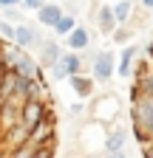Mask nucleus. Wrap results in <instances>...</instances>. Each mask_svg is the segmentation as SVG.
<instances>
[{"instance_id":"obj_1","label":"nucleus","mask_w":153,"mask_h":158,"mask_svg":"<svg viewBox=\"0 0 153 158\" xmlns=\"http://www.w3.org/2000/svg\"><path fill=\"white\" fill-rule=\"evenodd\" d=\"M130 122L142 124L153 135V93H133L130 96Z\"/></svg>"},{"instance_id":"obj_2","label":"nucleus","mask_w":153,"mask_h":158,"mask_svg":"<svg viewBox=\"0 0 153 158\" xmlns=\"http://www.w3.org/2000/svg\"><path fill=\"white\" fill-rule=\"evenodd\" d=\"M119 110H122V102L113 93H105L99 99H94V105H91V122H99V124L116 122V118H119Z\"/></svg>"},{"instance_id":"obj_3","label":"nucleus","mask_w":153,"mask_h":158,"mask_svg":"<svg viewBox=\"0 0 153 158\" xmlns=\"http://www.w3.org/2000/svg\"><path fill=\"white\" fill-rule=\"evenodd\" d=\"M113 68H116V54L108 51V48H99L91 59V79L94 82H111Z\"/></svg>"},{"instance_id":"obj_4","label":"nucleus","mask_w":153,"mask_h":158,"mask_svg":"<svg viewBox=\"0 0 153 158\" xmlns=\"http://www.w3.org/2000/svg\"><path fill=\"white\" fill-rule=\"evenodd\" d=\"M11 43L14 45H20L23 51H37V45L43 43V34L37 31L34 26H28V23H17L14 26V34H11Z\"/></svg>"},{"instance_id":"obj_5","label":"nucleus","mask_w":153,"mask_h":158,"mask_svg":"<svg viewBox=\"0 0 153 158\" xmlns=\"http://www.w3.org/2000/svg\"><path fill=\"white\" fill-rule=\"evenodd\" d=\"M60 54H63V45L57 43V37L43 40V43L37 45V65H40V68H48V65H54L57 59H60Z\"/></svg>"},{"instance_id":"obj_6","label":"nucleus","mask_w":153,"mask_h":158,"mask_svg":"<svg viewBox=\"0 0 153 158\" xmlns=\"http://www.w3.org/2000/svg\"><path fill=\"white\" fill-rule=\"evenodd\" d=\"M48 113V105L46 102H37V99H26L23 102V107H20V122L26 124V127H34L40 118Z\"/></svg>"},{"instance_id":"obj_7","label":"nucleus","mask_w":153,"mask_h":158,"mask_svg":"<svg viewBox=\"0 0 153 158\" xmlns=\"http://www.w3.org/2000/svg\"><path fill=\"white\" fill-rule=\"evenodd\" d=\"M11 71H17L23 79H37V76H43V68L34 62V56L31 54H26V51H20L14 56V65H11Z\"/></svg>"},{"instance_id":"obj_8","label":"nucleus","mask_w":153,"mask_h":158,"mask_svg":"<svg viewBox=\"0 0 153 158\" xmlns=\"http://www.w3.org/2000/svg\"><path fill=\"white\" fill-rule=\"evenodd\" d=\"M48 138H54V116H51V113H46L40 122H37V124L28 130V138H26V141H31V144H43V141H48Z\"/></svg>"},{"instance_id":"obj_9","label":"nucleus","mask_w":153,"mask_h":158,"mask_svg":"<svg viewBox=\"0 0 153 158\" xmlns=\"http://www.w3.org/2000/svg\"><path fill=\"white\" fill-rule=\"evenodd\" d=\"M128 144V130L122 124H113L111 130H105V138H102V150L105 152H116V150H125Z\"/></svg>"},{"instance_id":"obj_10","label":"nucleus","mask_w":153,"mask_h":158,"mask_svg":"<svg viewBox=\"0 0 153 158\" xmlns=\"http://www.w3.org/2000/svg\"><path fill=\"white\" fill-rule=\"evenodd\" d=\"M63 40H65V48H71V51H82V48L91 45V40H94V37H91V31H88L85 26H74Z\"/></svg>"},{"instance_id":"obj_11","label":"nucleus","mask_w":153,"mask_h":158,"mask_svg":"<svg viewBox=\"0 0 153 158\" xmlns=\"http://www.w3.org/2000/svg\"><path fill=\"white\" fill-rule=\"evenodd\" d=\"M136 56H139V45L128 43V45L119 51V59H116V68H113V73H119L122 79L130 76V65H133V59H136Z\"/></svg>"},{"instance_id":"obj_12","label":"nucleus","mask_w":153,"mask_h":158,"mask_svg":"<svg viewBox=\"0 0 153 158\" xmlns=\"http://www.w3.org/2000/svg\"><path fill=\"white\" fill-rule=\"evenodd\" d=\"M65 79H68L71 90L80 96V99H88V96L94 93V79H91V76H85L82 71H80V73H71V76H65Z\"/></svg>"},{"instance_id":"obj_13","label":"nucleus","mask_w":153,"mask_h":158,"mask_svg":"<svg viewBox=\"0 0 153 158\" xmlns=\"http://www.w3.org/2000/svg\"><path fill=\"white\" fill-rule=\"evenodd\" d=\"M99 11H97V31L102 34V37H111V31L116 28V20H113V11H111V6L108 3H102V6H97Z\"/></svg>"},{"instance_id":"obj_14","label":"nucleus","mask_w":153,"mask_h":158,"mask_svg":"<svg viewBox=\"0 0 153 158\" xmlns=\"http://www.w3.org/2000/svg\"><path fill=\"white\" fill-rule=\"evenodd\" d=\"M60 14H63V6H60V3H48V0H46V3L37 9V23L46 26V28H51Z\"/></svg>"},{"instance_id":"obj_15","label":"nucleus","mask_w":153,"mask_h":158,"mask_svg":"<svg viewBox=\"0 0 153 158\" xmlns=\"http://www.w3.org/2000/svg\"><path fill=\"white\" fill-rule=\"evenodd\" d=\"M113 11V20H116V26H125L133 20V0H119L116 6H111Z\"/></svg>"},{"instance_id":"obj_16","label":"nucleus","mask_w":153,"mask_h":158,"mask_svg":"<svg viewBox=\"0 0 153 158\" xmlns=\"http://www.w3.org/2000/svg\"><path fill=\"white\" fill-rule=\"evenodd\" d=\"M74 26H76V17H74V14H68V11H63L60 17H57V23L51 26V31H54V37H57V40H60V37H65Z\"/></svg>"},{"instance_id":"obj_17","label":"nucleus","mask_w":153,"mask_h":158,"mask_svg":"<svg viewBox=\"0 0 153 158\" xmlns=\"http://www.w3.org/2000/svg\"><path fill=\"white\" fill-rule=\"evenodd\" d=\"M133 93H153V68H147L139 79H133L130 96H133Z\"/></svg>"},{"instance_id":"obj_18","label":"nucleus","mask_w":153,"mask_h":158,"mask_svg":"<svg viewBox=\"0 0 153 158\" xmlns=\"http://www.w3.org/2000/svg\"><path fill=\"white\" fill-rule=\"evenodd\" d=\"M133 34H136V31L130 28V23H125V26H116V28L111 31V40H113L116 45H125V43H128V40H130Z\"/></svg>"},{"instance_id":"obj_19","label":"nucleus","mask_w":153,"mask_h":158,"mask_svg":"<svg viewBox=\"0 0 153 158\" xmlns=\"http://www.w3.org/2000/svg\"><path fill=\"white\" fill-rule=\"evenodd\" d=\"M31 158H54V138H48V141H43L40 147H37L31 152Z\"/></svg>"},{"instance_id":"obj_20","label":"nucleus","mask_w":153,"mask_h":158,"mask_svg":"<svg viewBox=\"0 0 153 158\" xmlns=\"http://www.w3.org/2000/svg\"><path fill=\"white\" fill-rule=\"evenodd\" d=\"M133 138L139 141V147H142V144H147V141H153V135H150L142 124H133Z\"/></svg>"},{"instance_id":"obj_21","label":"nucleus","mask_w":153,"mask_h":158,"mask_svg":"<svg viewBox=\"0 0 153 158\" xmlns=\"http://www.w3.org/2000/svg\"><path fill=\"white\" fill-rule=\"evenodd\" d=\"M3 20H9V23H14V26H17V23H23V14L17 11L14 6H3Z\"/></svg>"},{"instance_id":"obj_22","label":"nucleus","mask_w":153,"mask_h":158,"mask_svg":"<svg viewBox=\"0 0 153 158\" xmlns=\"http://www.w3.org/2000/svg\"><path fill=\"white\" fill-rule=\"evenodd\" d=\"M0 34H3L9 43H11V34H14V23H9V20H0Z\"/></svg>"},{"instance_id":"obj_23","label":"nucleus","mask_w":153,"mask_h":158,"mask_svg":"<svg viewBox=\"0 0 153 158\" xmlns=\"http://www.w3.org/2000/svg\"><path fill=\"white\" fill-rule=\"evenodd\" d=\"M43 3H46V0H20V6H23L26 11H37Z\"/></svg>"},{"instance_id":"obj_24","label":"nucleus","mask_w":153,"mask_h":158,"mask_svg":"<svg viewBox=\"0 0 153 158\" xmlns=\"http://www.w3.org/2000/svg\"><path fill=\"white\" fill-rule=\"evenodd\" d=\"M142 158H153V141L142 144Z\"/></svg>"},{"instance_id":"obj_25","label":"nucleus","mask_w":153,"mask_h":158,"mask_svg":"<svg viewBox=\"0 0 153 158\" xmlns=\"http://www.w3.org/2000/svg\"><path fill=\"white\" fill-rule=\"evenodd\" d=\"M108 158H128V152L125 150H116V152H105Z\"/></svg>"},{"instance_id":"obj_26","label":"nucleus","mask_w":153,"mask_h":158,"mask_svg":"<svg viewBox=\"0 0 153 158\" xmlns=\"http://www.w3.org/2000/svg\"><path fill=\"white\" fill-rule=\"evenodd\" d=\"M3 6H20V0H0V9Z\"/></svg>"},{"instance_id":"obj_27","label":"nucleus","mask_w":153,"mask_h":158,"mask_svg":"<svg viewBox=\"0 0 153 158\" xmlns=\"http://www.w3.org/2000/svg\"><path fill=\"white\" fill-rule=\"evenodd\" d=\"M82 113V105H71V116H80Z\"/></svg>"},{"instance_id":"obj_28","label":"nucleus","mask_w":153,"mask_h":158,"mask_svg":"<svg viewBox=\"0 0 153 158\" xmlns=\"http://www.w3.org/2000/svg\"><path fill=\"white\" fill-rule=\"evenodd\" d=\"M142 6L145 9H153V0H142Z\"/></svg>"},{"instance_id":"obj_29","label":"nucleus","mask_w":153,"mask_h":158,"mask_svg":"<svg viewBox=\"0 0 153 158\" xmlns=\"http://www.w3.org/2000/svg\"><path fill=\"white\" fill-rule=\"evenodd\" d=\"M0 158H6V152H3V150H0Z\"/></svg>"}]
</instances>
